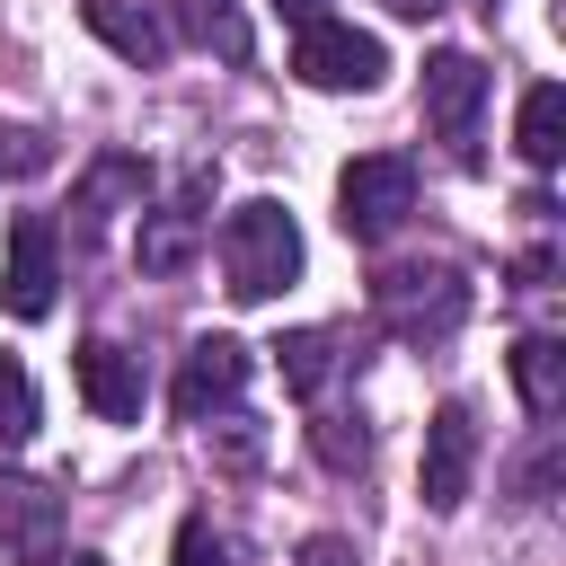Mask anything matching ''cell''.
<instances>
[{
  "label": "cell",
  "instance_id": "cell-1",
  "mask_svg": "<svg viewBox=\"0 0 566 566\" xmlns=\"http://www.w3.org/2000/svg\"><path fill=\"white\" fill-rule=\"evenodd\" d=\"M221 274H230L239 301H274L283 283H301V230L274 195H248L221 221Z\"/></svg>",
  "mask_w": 566,
  "mask_h": 566
},
{
  "label": "cell",
  "instance_id": "cell-2",
  "mask_svg": "<svg viewBox=\"0 0 566 566\" xmlns=\"http://www.w3.org/2000/svg\"><path fill=\"white\" fill-rule=\"evenodd\" d=\"M371 310H380L389 336L442 345V336L469 318V283H460V265H380V274H371Z\"/></svg>",
  "mask_w": 566,
  "mask_h": 566
},
{
  "label": "cell",
  "instance_id": "cell-3",
  "mask_svg": "<svg viewBox=\"0 0 566 566\" xmlns=\"http://www.w3.org/2000/svg\"><path fill=\"white\" fill-rule=\"evenodd\" d=\"M407 212H416V168H407L398 150H363V159H345V177H336V230H345L354 248L398 239Z\"/></svg>",
  "mask_w": 566,
  "mask_h": 566
},
{
  "label": "cell",
  "instance_id": "cell-4",
  "mask_svg": "<svg viewBox=\"0 0 566 566\" xmlns=\"http://www.w3.org/2000/svg\"><path fill=\"white\" fill-rule=\"evenodd\" d=\"M292 71L310 80V88H380L389 80V53H380V35H363V27H345V18H310L301 35H292Z\"/></svg>",
  "mask_w": 566,
  "mask_h": 566
},
{
  "label": "cell",
  "instance_id": "cell-5",
  "mask_svg": "<svg viewBox=\"0 0 566 566\" xmlns=\"http://www.w3.org/2000/svg\"><path fill=\"white\" fill-rule=\"evenodd\" d=\"M53 292H62L53 221H44V212H18V221H9V265H0V310H9V318H53Z\"/></svg>",
  "mask_w": 566,
  "mask_h": 566
},
{
  "label": "cell",
  "instance_id": "cell-6",
  "mask_svg": "<svg viewBox=\"0 0 566 566\" xmlns=\"http://www.w3.org/2000/svg\"><path fill=\"white\" fill-rule=\"evenodd\" d=\"M469 478H478V407L442 398L433 424H424V513H460Z\"/></svg>",
  "mask_w": 566,
  "mask_h": 566
},
{
  "label": "cell",
  "instance_id": "cell-7",
  "mask_svg": "<svg viewBox=\"0 0 566 566\" xmlns=\"http://www.w3.org/2000/svg\"><path fill=\"white\" fill-rule=\"evenodd\" d=\"M478 106H486V62L478 53H433L424 62V124L451 150H478Z\"/></svg>",
  "mask_w": 566,
  "mask_h": 566
},
{
  "label": "cell",
  "instance_id": "cell-8",
  "mask_svg": "<svg viewBox=\"0 0 566 566\" xmlns=\"http://www.w3.org/2000/svg\"><path fill=\"white\" fill-rule=\"evenodd\" d=\"M248 389V345L239 336H195L186 345V363H177V389H168V407L186 416V424H203L212 407H230Z\"/></svg>",
  "mask_w": 566,
  "mask_h": 566
},
{
  "label": "cell",
  "instance_id": "cell-9",
  "mask_svg": "<svg viewBox=\"0 0 566 566\" xmlns=\"http://www.w3.org/2000/svg\"><path fill=\"white\" fill-rule=\"evenodd\" d=\"M71 380H80V398H88L106 424H142V398H150V380H142V354H124V345L88 336V345L71 354Z\"/></svg>",
  "mask_w": 566,
  "mask_h": 566
},
{
  "label": "cell",
  "instance_id": "cell-10",
  "mask_svg": "<svg viewBox=\"0 0 566 566\" xmlns=\"http://www.w3.org/2000/svg\"><path fill=\"white\" fill-rule=\"evenodd\" d=\"M53 548H62V495L35 478H0V557L44 566Z\"/></svg>",
  "mask_w": 566,
  "mask_h": 566
},
{
  "label": "cell",
  "instance_id": "cell-11",
  "mask_svg": "<svg viewBox=\"0 0 566 566\" xmlns=\"http://www.w3.org/2000/svg\"><path fill=\"white\" fill-rule=\"evenodd\" d=\"M80 18H88V35H106L124 62H142V71L168 62V27H159L142 0H80Z\"/></svg>",
  "mask_w": 566,
  "mask_h": 566
},
{
  "label": "cell",
  "instance_id": "cell-12",
  "mask_svg": "<svg viewBox=\"0 0 566 566\" xmlns=\"http://www.w3.org/2000/svg\"><path fill=\"white\" fill-rule=\"evenodd\" d=\"M142 186H150V168H142L133 150H97V159H88V177H80V203H71V212H80V239H88L124 195L142 203Z\"/></svg>",
  "mask_w": 566,
  "mask_h": 566
},
{
  "label": "cell",
  "instance_id": "cell-13",
  "mask_svg": "<svg viewBox=\"0 0 566 566\" xmlns=\"http://www.w3.org/2000/svg\"><path fill=\"white\" fill-rule=\"evenodd\" d=\"M513 389H522L531 416H557L566 407V345L557 336H522L513 345Z\"/></svg>",
  "mask_w": 566,
  "mask_h": 566
},
{
  "label": "cell",
  "instance_id": "cell-14",
  "mask_svg": "<svg viewBox=\"0 0 566 566\" xmlns=\"http://www.w3.org/2000/svg\"><path fill=\"white\" fill-rule=\"evenodd\" d=\"M513 142H522V159H531V168H557V159H566V88H557V80H539V88L522 97Z\"/></svg>",
  "mask_w": 566,
  "mask_h": 566
},
{
  "label": "cell",
  "instance_id": "cell-15",
  "mask_svg": "<svg viewBox=\"0 0 566 566\" xmlns=\"http://www.w3.org/2000/svg\"><path fill=\"white\" fill-rule=\"evenodd\" d=\"M195 239H203V212H195V203L142 212V274H177V265L195 256Z\"/></svg>",
  "mask_w": 566,
  "mask_h": 566
},
{
  "label": "cell",
  "instance_id": "cell-16",
  "mask_svg": "<svg viewBox=\"0 0 566 566\" xmlns=\"http://www.w3.org/2000/svg\"><path fill=\"white\" fill-rule=\"evenodd\" d=\"M274 363H283V380H292L301 398H318L327 371H336V336H327V327H292V336L274 345Z\"/></svg>",
  "mask_w": 566,
  "mask_h": 566
},
{
  "label": "cell",
  "instance_id": "cell-17",
  "mask_svg": "<svg viewBox=\"0 0 566 566\" xmlns=\"http://www.w3.org/2000/svg\"><path fill=\"white\" fill-rule=\"evenodd\" d=\"M18 442H35V380L18 354H0V451H18Z\"/></svg>",
  "mask_w": 566,
  "mask_h": 566
},
{
  "label": "cell",
  "instance_id": "cell-18",
  "mask_svg": "<svg viewBox=\"0 0 566 566\" xmlns=\"http://www.w3.org/2000/svg\"><path fill=\"white\" fill-rule=\"evenodd\" d=\"M310 442H318V460H327V469H363V460H371L363 416H318V424H310Z\"/></svg>",
  "mask_w": 566,
  "mask_h": 566
},
{
  "label": "cell",
  "instance_id": "cell-19",
  "mask_svg": "<svg viewBox=\"0 0 566 566\" xmlns=\"http://www.w3.org/2000/svg\"><path fill=\"white\" fill-rule=\"evenodd\" d=\"M195 27H203V35H212L230 62H248V27L230 18V0H195Z\"/></svg>",
  "mask_w": 566,
  "mask_h": 566
},
{
  "label": "cell",
  "instance_id": "cell-20",
  "mask_svg": "<svg viewBox=\"0 0 566 566\" xmlns=\"http://www.w3.org/2000/svg\"><path fill=\"white\" fill-rule=\"evenodd\" d=\"M35 168H53V142L44 133H0V177H35Z\"/></svg>",
  "mask_w": 566,
  "mask_h": 566
},
{
  "label": "cell",
  "instance_id": "cell-21",
  "mask_svg": "<svg viewBox=\"0 0 566 566\" xmlns=\"http://www.w3.org/2000/svg\"><path fill=\"white\" fill-rule=\"evenodd\" d=\"M177 566H230L221 531H212V522H186V531H177Z\"/></svg>",
  "mask_w": 566,
  "mask_h": 566
},
{
  "label": "cell",
  "instance_id": "cell-22",
  "mask_svg": "<svg viewBox=\"0 0 566 566\" xmlns=\"http://www.w3.org/2000/svg\"><path fill=\"white\" fill-rule=\"evenodd\" d=\"M301 566H363V557H354L345 531H318V539H301Z\"/></svg>",
  "mask_w": 566,
  "mask_h": 566
},
{
  "label": "cell",
  "instance_id": "cell-23",
  "mask_svg": "<svg viewBox=\"0 0 566 566\" xmlns=\"http://www.w3.org/2000/svg\"><path fill=\"white\" fill-rule=\"evenodd\" d=\"M274 9H283L292 27H310V18H327V0H274Z\"/></svg>",
  "mask_w": 566,
  "mask_h": 566
},
{
  "label": "cell",
  "instance_id": "cell-24",
  "mask_svg": "<svg viewBox=\"0 0 566 566\" xmlns=\"http://www.w3.org/2000/svg\"><path fill=\"white\" fill-rule=\"evenodd\" d=\"M44 566H106V557H97V548H53Z\"/></svg>",
  "mask_w": 566,
  "mask_h": 566
},
{
  "label": "cell",
  "instance_id": "cell-25",
  "mask_svg": "<svg viewBox=\"0 0 566 566\" xmlns=\"http://www.w3.org/2000/svg\"><path fill=\"white\" fill-rule=\"evenodd\" d=\"M380 9H389V18H433L442 0H380Z\"/></svg>",
  "mask_w": 566,
  "mask_h": 566
}]
</instances>
